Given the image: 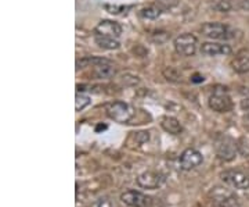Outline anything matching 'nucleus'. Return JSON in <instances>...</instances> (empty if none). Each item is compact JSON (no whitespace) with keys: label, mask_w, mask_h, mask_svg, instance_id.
<instances>
[{"label":"nucleus","mask_w":249,"mask_h":207,"mask_svg":"<svg viewBox=\"0 0 249 207\" xmlns=\"http://www.w3.org/2000/svg\"><path fill=\"white\" fill-rule=\"evenodd\" d=\"M202 35L209 38V39H216V41H229L235 38V29L227 24L222 22H205L201 27Z\"/></svg>","instance_id":"nucleus-1"},{"label":"nucleus","mask_w":249,"mask_h":207,"mask_svg":"<svg viewBox=\"0 0 249 207\" xmlns=\"http://www.w3.org/2000/svg\"><path fill=\"white\" fill-rule=\"evenodd\" d=\"M106 111H107L108 117L119 124H127L136 114L134 108L129 103L119 102V100L106 104Z\"/></svg>","instance_id":"nucleus-2"},{"label":"nucleus","mask_w":249,"mask_h":207,"mask_svg":"<svg viewBox=\"0 0 249 207\" xmlns=\"http://www.w3.org/2000/svg\"><path fill=\"white\" fill-rule=\"evenodd\" d=\"M208 104L216 113H229L232 108V102L227 88L220 85L214 86L213 92L209 96Z\"/></svg>","instance_id":"nucleus-3"},{"label":"nucleus","mask_w":249,"mask_h":207,"mask_svg":"<svg viewBox=\"0 0 249 207\" xmlns=\"http://www.w3.org/2000/svg\"><path fill=\"white\" fill-rule=\"evenodd\" d=\"M220 180L232 189H249V175L240 170H226L220 174Z\"/></svg>","instance_id":"nucleus-4"},{"label":"nucleus","mask_w":249,"mask_h":207,"mask_svg":"<svg viewBox=\"0 0 249 207\" xmlns=\"http://www.w3.org/2000/svg\"><path fill=\"white\" fill-rule=\"evenodd\" d=\"M204 163V156L194 147H188L178 157V166L184 171H191Z\"/></svg>","instance_id":"nucleus-5"},{"label":"nucleus","mask_w":249,"mask_h":207,"mask_svg":"<svg viewBox=\"0 0 249 207\" xmlns=\"http://www.w3.org/2000/svg\"><path fill=\"white\" fill-rule=\"evenodd\" d=\"M175 50L178 52L180 56H194L196 52V45H198V39L196 35L193 34H183V35H178L175 42Z\"/></svg>","instance_id":"nucleus-6"},{"label":"nucleus","mask_w":249,"mask_h":207,"mask_svg":"<svg viewBox=\"0 0 249 207\" xmlns=\"http://www.w3.org/2000/svg\"><path fill=\"white\" fill-rule=\"evenodd\" d=\"M166 181V177L158 171H145L137 177V185L142 189H158Z\"/></svg>","instance_id":"nucleus-7"},{"label":"nucleus","mask_w":249,"mask_h":207,"mask_svg":"<svg viewBox=\"0 0 249 207\" xmlns=\"http://www.w3.org/2000/svg\"><path fill=\"white\" fill-rule=\"evenodd\" d=\"M121 200L129 207H147L150 203V198L140 190H126L121 195Z\"/></svg>","instance_id":"nucleus-8"},{"label":"nucleus","mask_w":249,"mask_h":207,"mask_svg":"<svg viewBox=\"0 0 249 207\" xmlns=\"http://www.w3.org/2000/svg\"><path fill=\"white\" fill-rule=\"evenodd\" d=\"M94 34L118 39L122 35V25L116 21H112V20H103L101 22H98V25L94 29Z\"/></svg>","instance_id":"nucleus-9"},{"label":"nucleus","mask_w":249,"mask_h":207,"mask_svg":"<svg viewBox=\"0 0 249 207\" xmlns=\"http://www.w3.org/2000/svg\"><path fill=\"white\" fill-rule=\"evenodd\" d=\"M216 154L220 160L224 162H231L232 159L237 156V147L229 138H223L222 141L216 146Z\"/></svg>","instance_id":"nucleus-10"},{"label":"nucleus","mask_w":249,"mask_h":207,"mask_svg":"<svg viewBox=\"0 0 249 207\" xmlns=\"http://www.w3.org/2000/svg\"><path fill=\"white\" fill-rule=\"evenodd\" d=\"M231 46L226 43H217V42H204L201 45V53L209 57L214 56H229L231 54Z\"/></svg>","instance_id":"nucleus-11"},{"label":"nucleus","mask_w":249,"mask_h":207,"mask_svg":"<svg viewBox=\"0 0 249 207\" xmlns=\"http://www.w3.org/2000/svg\"><path fill=\"white\" fill-rule=\"evenodd\" d=\"M231 68L238 74L249 72V52L241 50L235 54V57L231 60Z\"/></svg>","instance_id":"nucleus-12"},{"label":"nucleus","mask_w":249,"mask_h":207,"mask_svg":"<svg viewBox=\"0 0 249 207\" xmlns=\"http://www.w3.org/2000/svg\"><path fill=\"white\" fill-rule=\"evenodd\" d=\"M160 126L163 128V131L169 132L172 135H180L183 132V126L180 124V121L178 118L169 117V116L160 120Z\"/></svg>","instance_id":"nucleus-13"},{"label":"nucleus","mask_w":249,"mask_h":207,"mask_svg":"<svg viewBox=\"0 0 249 207\" xmlns=\"http://www.w3.org/2000/svg\"><path fill=\"white\" fill-rule=\"evenodd\" d=\"M213 207H238V199L230 192H224L214 196Z\"/></svg>","instance_id":"nucleus-14"},{"label":"nucleus","mask_w":249,"mask_h":207,"mask_svg":"<svg viewBox=\"0 0 249 207\" xmlns=\"http://www.w3.org/2000/svg\"><path fill=\"white\" fill-rule=\"evenodd\" d=\"M93 74L100 80H107V78H112L115 75L116 70L114 65H111V63H106L96 65L93 70Z\"/></svg>","instance_id":"nucleus-15"},{"label":"nucleus","mask_w":249,"mask_h":207,"mask_svg":"<svg viewBox=\"0 0 249 207\" xmlns=\"http://www.w3.org/2000/svg\"><path fill=\"white\" fill-rule=\"evenodd\" d=\"M94 41H96L98 47H101L104 50H115V49H118L121 46V43L116 41L115 38H109V36L96 35Z\"/></svg>","instance_id":"nucleus-16"},{"label":"nucleus","mask_w":249,"mask_h":207,"mask_svg":"<svg viewBox=\"0 0 249 207\" xmlns=\"http://www.w3.org/2000/svg\"><path fill=\"white\" fill-rule=\"evenodd\" d=\"M106 63H111V62L107 59H101V57H85V59H80L76 62V70L86 68V67H96V65Z\"/></svg>","instance_id":"nucleus-17"},{"label":"nucleus","mask_w":249,"mask_h":207,"mask_svg":"<svg viewBox=\"0 0 249 207\" xmlns=\"http://www.w3.org/2000/svg\"><path fill=\"white\" fill-rule=\"evenodd\" d=\"M162 14V10L160 7H155V6H148V7H144L140 11V16L142 18H147V20H155Z\"/></svg>","instance_id":"nucleus-18"},{"label":"nucleus","mask_w":249,"mask_h":207,"mask_svg":"<svg viewBox=\"0 0 249 207\" xmlns=\"http://www.w3.org/2000/svg\"><path fill=\"white\" fill-rule=\"evenodd\" d=\"M90 103H91V99L89 96L83 95V93H76V98H75V108L76 111H82L85 107H88Z\"/></svg>","instance_id":"nucleus-19"},{"label":"nucleus","mask_w":249,"mask_h":207,"mask_svg":"<svg viewBox=\"0 0 249 207\" xmlns=\"http://www.w3.org/2000/svg\"><path fill=\"white\" fill-rule=\"evenodd\" d=\"M104 9L107 10L108 13L111 14H122V13H126V10L132 9V6H116V4H104Z\"/></svg>","instance_id":"nucleus-20"},{"label":"nucleus","mask_w":249,"mask_h":207,"mask_svg":"<svg viewBox=\"0 0 249 207\" xmlns=\"http://www.w3.org/2000/svg\"><path fill=\"white\" fill-rule=\"evenodd\" d=\"M97 207H118V203L114 202L112 199L103 198L97 202Z\"/></svg>","instance_id":"nucleus-21"},{"label":"nucleus","mask_w":249,"mask_h":207,"mask_svg":"<svg viewBox=\"0 0 249 207\" xmlns=\"http://www.w3.org/2000/svg\"><path fill=\"white\" fill-rule=\"evenodd\" d=\"M191 82H194V83H199V82H204V77H202L201 74H194V75L191 77Z\"/></svg>","instance_id":"nucleus-22"},{"label":"nucleus","mask_w":249,"mask_h":207,"mask_svg":"<svg viewBox=\"0 0 249 207\" xmlns=\"http://www.w3.org/2000/svg\"><path fill=\"white\" fill-rule=\"evenodd\" d=\"M241 108H242V110H247V111H249V98L241 100Z\"/></svg>","instance_id":"nucleus-23"},{"label":"nucleus","mask_w":249,"mask_h":207,"mask_svg":"<svg viewBox=\"0 0 249 207\" xmlns=\"http://www.w3.org/2000/svg\"><path fill=\"white\" fill-rule=\"evenodd\" d=\"M107 128H108L107 125H101V124H100V125L96 126V132H100V131H104V129H107Z\"/></svg>","instance_id":"nucleus-24"},{"label":"nucleus","mask_w":249,"mask_h":207,"mask_svg":"<svg viewBox=\"0 0 249 207\" xmlns=\"http://www.w3.org/2000/svg\"><path fill=\"white\" fill-rule=\"evenodd\" d=\"M247 118H248V120H249V111H248V114H247Z\"/></svg>","instance_id":"nucleus-25"}]
</instances>
